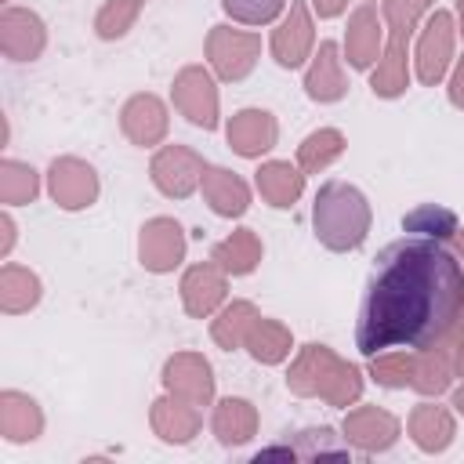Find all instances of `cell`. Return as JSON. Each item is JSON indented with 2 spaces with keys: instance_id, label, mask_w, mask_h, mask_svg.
I'll return each instance as SVG.
<instances>
[{
  "instance_id": "obj_4",
  "label": "cell",
  "mask_w": 464,
  "mask_h": 464,
  "mask_svg": "<svg viewBox=\"0 0 464 464\" xmlns=\"http://www.w3.org/2000/svg\"><path fill=\"white\" fill-rule=\"evenodd\" d=\"M431 0H384V18H388V51L384 58L377 62L373 76H370V87L373 94L381 98H399L410 83V72H406V47H410V36L420 22V14L428 11Z\"/></svg>"
},
{
  "instance_id": "obj_8",
  "label": "cell",
  "mask_w": 464,
  "mask_h": 464,
  "mask_svg": "<svg viewBox=\"0 0 464 464\" xmlns=\"http://www.w3.org/2000/svg\"><path fill=\"white\" fill-rule=\"evenodd\" d=\"M47 188H51V199L58 207L83 210L98 199V174H94L91 163H83L76 156H62L47 170Z\"/></svg>"
},
{
  "instance_id": "obj_1",
  "label": "cell",
  "mask_w": 464,
  "mask_h": 464,
  "mask_svg": "<svg viewBox=\"0 0 464 464\" xmlns=\"http://www.w3.org/2000/svg\"><path fill=\"white\" fill-rule=\"evenodd\" d=\"M464 308V268L424 236L388 243L362 290L355 348L377 355L388 348H431Z\"/></svg>"
},
{
  "instance_id": "obj_39",
  "label": "cell",
  "mask_w": 464,
  "mask_h": 464,
  "mask_svg": "<svg viewBox=\"0 0 464 464\" xmlns=\"http://www.w3.org/2000/svg\"><path fill=\"white\" fill-rule=\"evenodd\" d=\"M312 4H315L319 18H334V14H341V11H344V4H348V0H312Z\"/></svg>"
},
{
  "instance_id": "obj_12",
  "label": "cell",
  "mask_w": 464,
  "mask_h": 464,
  "mask_svg": "<svg viewBox=\"0 0 464 464\" xmlns=\"http://www.w3.org/2000/svg\"><path fill=\"white\" fill-rule=\"evenodd\" d=\"M47 44V29L44 22L33 14V11H22V7H7L0 14V47L11 62H33L40 58Z\"/></svg>"
},
{
  "instance_id": "obj_2",
  "label": "cell",
  "mask_w": 464,
  "mask_h": 464,
  "mask_svg": "<svg viewBox=\"0 0 464 464\" xmlns=\"http://www.w3.org/2000/svg\"><path fill=\"white\" fill-rule=\"evenodd\" d=\"M312 228L326 250H355L370 232V203L348 181H326L312 203Z\"/></svg>"
},
{
  "instance_id": "obj_30",
  "label": "cell",
  "mask_w": 464,
  "mask_h": 464,
  "mask_svg": "<svg viewBox=\"0 0 464 464\" xmlns=\"http://www.w3.org/2000/svg\"><path fill=\"white\" fill-rule=\"evenodd\" d=\"M254 319H257V308H254L250 301H232V304L214 319V326H210L218 348H225V352L239 348V344L246 341V330L254 326Z\"/></svg>"
},
{
  "instance_id": "obj_28",
  "label": "cell",
  "mask_w": 464,
  "mask_h": 464,
  "mask_svg": "<svg viewBox=\"0 0 464 464\" xmlns=\"http://www.w3.org/2000/svg\"><path fill=\"white\" fill-rule=\"evenodd\" d=\"M246 348H250V355L257 359V362H283L286 355H290V330L283 326V323H276V319H254V326L246 330V341H243Z\"/></svg>"
},
{
  "instance_id": "obj_35",
  "label": "cell",
  "mask_w": 464,
  "mask_h": 464,
  "mask_svg": "<svg viewBox=\"0 0 464 464\" xmlns=\"http://www.w3.org/2000/svg\"><path fill=\"white\" fill-rule=\"evenodd\" d=\"M138 14H141V0H105V7L94 18V33L102 40H116L134 25Z\"/></svg>"
},
{
  "instance_id": "obj_14",
  "label": "cell",
  "mask_w": 464,
  "mask_h": 464,
  "mask_svg": "<svg viewBox=\"0 0 464 464\" xmlns=\"http://www.w3.org/2000/svg\"><path fill=\"white\" fill-rule=\"evenodd\" d=\"M312 40H315V29H312V14L304 7V0H294L290 4V14L283 18V25L272 33V54L279 65L294 69L308 58L312 51Z\"/></svg>"
},
{
  "instance_id": "obj_7",
  "label": "cell",
  "mask_w": 464,
  "mask_h": 464,
  "mask_svg": "<svg viewBox=\"0 0 464 464\" xmlns=\"http://www.w3.org/2000/svg\"><path fill=\"white\" fill-rule=\"evenodd\" d=\"M174 105L188 123L203 130L218 127V87L203 65H185L174 76Z\"/></svg>"
},
{
  "instance_id": "obj_29",
  "label": "cell",
  "mask_w": 464,
  "mask_h": 464,
  "mask_svg": "<svg viewBox=\"0 0 464 464\" xmlns=\"http://www.w3.org/2000/svg\"><path fill=\"white\" fill-rule=\"evenodd\" d=\"M341 152H344V134H341V130H334V127H319V130H312V134L297 145L301 174H319V170L330 167Z\"/></svg>"
},
{
  "instance_id": "obj_13",
  "label": "cell",
  "mask_w": 464,
  "mask_h": 464,
  "mask_svg": "<svg viewBox=\"0 0 464 464\" xmlns=\"http://www.w3.org/2000/svg\"><path fill=\"white\" fill-rule=\"evenodd\" d=\"M344 439L352 446H359L362 453H377V450H388L399 439V420L388 410L359 406L344 417Z\"/></svg>"
},
{
  "instance_id": "obj_5",
  "label": "cell",
  "mask_w": 464,
  "mask_h": 464,
  "mask_svg": "<svg viewBox=\"0 0 464 464\" xmlns=\"http://www.w3.org/2000/svg\"><path fill=\"white\" fill-rule=\"evenodd\" d=\"M261 54V36L239 33L228 25H214L207 33V58L221 80H243Z\"/></svg>"
},
{
  "instance_id": "obj_3",
  "label": "cell",
  "mask_w": 464,
  "mask_h": 464,
  "mask_svg": "<svg viewBox=\"0 0 464 464\" xmlns=\"http://www.w3.org/2000/svg\"><path fill=\"white\" fill-rule=\"evenodd\" d=\"M286 388L294 395H319L330 406H348L362 392V377L352 362L337 359L326 344H304L286 370Z\"/></svg>"
},
{
  "instance_id": "obj_37",
  "label": "cell",
  "mask_w": 464,
  "mask_h": 464,
  "mask_svg": "<svg viewBox=\"0 0 464 464\" xmlns=\"http://www.w3.org/2000/svg\"><path fill=\"white\" fill-rule=\"evenodd\" d=\"M286 0H221L225 14H232L236 22H246V25H268L279 11H283Z\"/></svg>"
},
{
  "instance_id": "obj_18",
  "label": "cell",
  "mask_w": 464,
  "mask_h": 464,
  "mask_svg": "<svg viewBox=\"0 0 464 464\" xmlns=\"http://www.w3.org/2000/svg\"><path fill=\"white\" fill-rule=\"evenodd\" d=\"M304 91L312 102H337L344 98L348 91V80H344V69H341V58H337V44L334 40H323L308 72H304Z\"/></svg>"
},
{
  "instance_id": "obj_16",
  "label": "cell",
  "mask_w": 464,
  "mask_h": 464,
  "mask_svg": "<svg viewBox=\"0 0 464 464\" xmlns=\"http://www.w3.org/2000/svg\"><path fill=\"white\" fill-rule=\"evenodd\" d=\"M120 127L134 145H160L167 138V109L156 94H134L120 112Z\"/></svg>"
},
{
  "instance_id": "obj_33",
  "label": "cell",
  "mask_w": 464,
  "mask_h": 464,
  "mask_svg": "<svg viewBox=\"0 0 464 464\" xmlns=\"http://www.w3.org/2000/svg\"><path fill=\"white\" fill-rule=\"evenodd\" d=\"M413 373H417V355L410 352H377L370 355V377L384 388H413Z\"/></svg>"
},
{
  "instance_id": "obj_10",
  "label": "cell",
  "mask_w": 464,
  "mask_h": 464,
  "mask_svg": "<svg viewBox=\"0 0 464 464\" xmlns=\"http://www.w3.org/2000/svg\"><path fill=\"white\" fill-rule=\"evenodd\" d=\"M163 384L174 399H185L192 406H207L214 399V373L210 362L196 352H178L163 366Z\"/></svg>"
},
{
  "instance_id": "obj_38",
  "label": "cell",
  "mask_w": 464,
  "mask_h": 464,
  "mask_svg": "<svg viewBox=\"0 0 464 464\" xmlns=\"http://www.w3.org/2000/svg\"><path fill=\"white\" fill-rule=\"evenodd\" d=\"M450 102H453L457 109H464V58L457 62V69H453V76H450Z\"/></svg>"
},
{
  "instance_id": "obj_42",
  "label": "cell",
  "mask_w": 464,
  "mask_h": 464,
  "mask_svg": "<svg viewBox=\"0 0 464 464\" xmlns=\"http://www.w3.org/2000/svg\"><path fill=\"white\" fill-rule=\"evenodd\" d=\"M453 366H457V373H460V377H464V344H460V348H457V362H453Z\"/></svg>"
},
{
  "instance_id": "obj_17",
  "label": "cell",
  "mask_w": 464,
  "mask_h": 464,
  "mask_svg": "<svg viewBox=\"0 0 464 464\" xmlns=\"http://www.w3.org/2000/svg\"><path fill=\"white\" fill-rule=\"evenodd\" d=\"M225 272L207 261V265H192L181 279V301H185V312L192 319H207L221 301H225Z\"/></svg>"
},
{
  "instance_id": "obj_24",
  "label": "cell",
  "mask_w": 464,
  "mask_h": 464,
  "mask_svg": "<svg viewBox=\"0 0 464 464\" xmlns=\"http://www.w3.org/2000/svg\"><path fill=\"white\" fill-rule=\"evenodd\" d=\"M210 261H214L225 276H246V272H254L257 261H261V239L254 236V228H236L225 243L214 246Z\"/></svg>"
},
{
  "instance_id": "obj_26",
  "label": "cell",
  "mask_w": 464,
  "mask_h": 464,
  "mask_svg": "<svg viewBox=\"0 0 464 464\" xmlns=\"http://www.w3.org/2000/svg\"><path fill=\"white\" fill-rule=\"evenodd\" d=\"M257 188L272 207H294L304 188V174L283 160H272L257 170Z\"/></svg>"
},
{
  "instance_id": "obj_31",
  "label": "cell",
  "mask_w": 464,
  "mask_h": 464,
  "mask_svg": "<svg viewBox=\"0 0 464 464\" xmlns=\"http://www.w3.org/2000/svg\"><path fill=\"white\" fill-rule=\"evenodd\" d=\"M36 192H40V181H36V170L29 163H18V160H4L0 163V199L7 207L33 203Z\"/></svg>"
},
{
  "instance_id": "obj_44",
  "label": "cell",
  "mask_w": 464,
  "mask_h": 464,
  "mask_svg": "<svg viewBox=\"0 0 464 464\" xmlns=\"http://www.w3.org/2000/svg\"><path fill=\"white\" fill-rule=\"evenodd\" d=\"M457 7H460V33H464V0H457Z\"/></svg>"
},
{
  "instance_id": "obj_11",
  "label": "cell",
  "mask_w": 464,
  "mask_h": 464,
  "mask_svg": "<svg viewBox=\"0 0 464 464\" xmlns=\"http://www.w3.org/2000/svg\"><path fill=\"white\" fill-rule=\"evenodd\" d=\"M450 54H453V18L446 11H435L417 44V80L435 87L446 76Z\"/></svg>"
},
{
  "instance_id": "obj_34",
  "label": "cell",
  "mask_w": 464,
  "mask_h": 464,
  "mask_svg": "<svg viewBox=\"0 0 464 464\" xmlns=\"http://www.w3.org/2000/svg\"><path fill=\"white\" fill-rule=\"evenodd\" d=\"M402 228L406 232H413V236H424V239H450V236H457V218H453V210H446V207H417V210H410L406 218H402Z\"/></svg>"
},
{
  "instance_id": "obj_36",
  "label": "cell",
  "mask_w": 464,
  "mask_h": 464,
  "mask_svg": "<svg viewBox=\"0 0 464 464\" xmlns=\"http://www.w3.org/2000/svg\"><path fill=\"white\" fill-rule=\"evenodd\" d=\"M290 453H294V457H304V460H312V457H344L348 446H341L330 428H308V431H301V435L294 439Z\"/></svg>"
},
{
  "instance_id": "obj_20",
  "label": "cell",
  "mask_w": 464,
  "mask_h": 464,
  "mask_svg": "<svg viewBox=\"0 0 464 464\" xmlns=\"http://www.w3.org/2000/svg\"><path fill=\"white\" fill-rule=\"evenodd\" d=\"M40 431H44L40 406L22 392H4L0 395V435L7 442H33Z\"/></svg>"
},
{
  "instance_id": "obj_9",
  "label": "cell",
  "mask_w": 464,
  "mask_h": 464,
  "mask_svg": "<svg viewBox=\"0 0 464 464\" xmlns=\"http://www.w3.org/2000/svg\"><path fill=\"white\" fill-rule=\"evenodd\" d=\"M138 257L149 272H174L185 257V232L174 218H152L141 225Z\"/></svg>"
},
{
  "instance_id": "obj_41",
  "label": "cell",
  "mask_w": 464,
  "mask_h": 464,
  "mask_svg": "<svg viewBox=\"0 0 464 464\" xmlns=\"http://www.w3.org/2000/svg\"><path fill=\"white\" fill-rule=\"evenodd\" d=\"M453 406H457V410H460V413H464V384H460V388H457V392H453Z\"/></svg>"
},
{
  "instance_id": "obj_25",
  "label": "cell",
  "mask_w": 464,
  "mask_h": 464,
  "mask_svg": "<svg viewBox=\"0 0 464 464\" xmlns=\"http://www.w3.org/2000/svg\"><path fill=\"white\" fill-rule=\"evenodd\" d=\"M257 431V410L246 399H221L214 410V435L221 446L250 442Z\"/></svg>"
},
{
  "instance_id": "obj_23",
  "label": "cell",
  "mask_w": 464,
  "mask_h": 464,
  "mask_svg": "<svg viewBox=\"0 0 464 464\" xmlns=\"http://www.w3.org/2000/svg\"><path fill=\"white\" fill-rule=\"evenodd\" d=\"M344 47H348V62L355 69H370L373 65L377 47H381V22H377V11L370 4H362V7L352 11Z\"/></svg>"
},
{
  "instance_id": "obj_6",
  "label": "cell",
  "mask_w": 464,
  "mask_h": 464,
  "mask_svg": "<svg viewBox=\"0 0 464 464\" xmlns=\"http://www.w3.org/2000/svg\"><path fill=\"white\" fill-rule=\"evenodd\" d=\"M152 181H156V188L163 192V196H170V199H185V196H192V188L203 181V170H207V163H203V156L199 152H192L188 145H163L156 156H152Z\"/></svg>"
},
{
  "instance_id": "obj_40",
  "label": "cell",
  "mask_w": 464,
  "mask_h": 464,
  "mask_svg": "<svg viewBox=\"0 0 464 464\" xmlns=\"http://www.w3.org/2000/svg\"><path fill=\"white\" fill-rule=\"evenodd\" d=\"M0 228H4V243H0V250L7 254V250H11V239H14V225H11V218H0Z\"/></svg>"
},
{
  "instance_id": "obj_27",
  "label": "cell",
  "mask_w": 464,
  "mask_h": 464,
  "mask_svg": "<svg viewBox=\"0 0 464 464\" xmlns=\"http://www.w3.org/2000/svg\"><path fill=\"white\" fill-rule=\"evenodd\" d=\"M36 301H40V279L29 268L4 265L0 268V308L14 315V312H29Z\"/></svg>"
},
{
  "instance_id": "obj_22",
  "label": "cell",
  "mask_w": 464,
  "mask_h": 464,
  "mask_svg": "<svg viewBox=\"0 0 464 464\" xmlns=\"http://www.w3.org/2000/svg\"><path fill=\"white\" fill-rule=\"evenodd\" d=\"M453 413L446 406H435V402H420L413 406L410 413V435L413 442L424 450V453H439L453 442Z\"/></svg>"
},
{
  "instance_id": "obj_43",
  "label": "cell",
  "mask_w": 464,
  "mask_h": 464,
  "mask_svg": "<svg viewBox=\"0 0 464 464\" xmlns=\"http://www.w3.org/2000/svg\"><path fill=\"white\" fill-rule=\"evenodd\" d=\"M457 246H460V254H464V228H457Z\"/></svg>"
},
{
  "instance_id": "obj_21",
  "label": "cell",
  "mask_w": 464,
  "mask_h": 464,
  "mask_svg": "<svg viewBox=\"0 0 464 464\" xmlns=\"http://www.w3.org/2000/svg\"><path fill=\"white\" fill-rule=\"evenodd\" d=\"M152 431L163 439V442H188L196 431H199V406L185 402V399H156L152 402Z\"/></svg>"
},
{
  "instance_id": "obj_19",
  "label": "cell",
  "mask_w": 464,
  "mask_h": 464,
  "mask_svg": "<svg viewBox=\"0 0 464 464\" xmlns=\"http://www.w3.org/2000/svg\"><path fill=\"white\" fill-rule=\"evenodd\" d=\"M203 199L210 203L214 214L221 218H239L246 207H250V188L239 174L225 170V167H207L203 170Z\"/></svg>"
},
{
  "instance_id": "obj_32",
  "label": "cell",
  "mask_w": 464,
  "mask_h": 464,
  "mask_svg": "<svg viewBox=\"0 0 464 464\" xmlns=\"http://www.w3.org/2000/svg\"><path fill=\"white\" fill-rule=\"evenodd\" d=\"M453 355H446V352H439V348H424V352H417V373H413V388L420 392V395H439L446 384H450V377H453Z\"/></svg>"
},
{
  "instance_id": "obj_15",
  "label": "cell",
  "mask_w": 464,
  "mask_h": 464,
  "mask_svg": "<svg viewBox=\"0 0 464 464\" xmlns=\"http://www.w3.org/2000/svg\"><path fill=\"white\" fill-rule=\"evenodd\" d=\"M276 134H279L276 116L265 112V109H243V112H236V116L228 120V127H225L228 145H232L239 156H250V160L261 156V152H268V149L276 145Z\"/></svg>"
}]
</instances>
